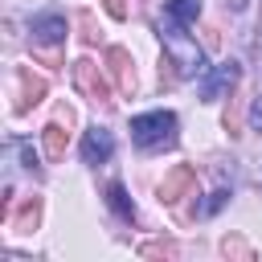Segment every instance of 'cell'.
<instances>
[{"label":"cell","mask_w":262,"mask_h":262,"mask_svg":"<svg viewBox=\"0 0 262 262\" xmlns=\"http://www.w3.org/2000/svg\"><path fill=\"white\" fill-rule=\"evenodd\" d=\"M188 25H180V20H164L160 25V41H164V53H168V66L180 74V78H201L209 66H205V49L196 45V37H188L184 33Z\"/></svg>","instance_id":"1"},{"label":"cell","mask_w":262,"mask_h":262,"mask_svg":"<svg viewBox=\"0 0 262 262\" xmlns=\"http://www.w3.org/2000/svg\"><path fill=\"white\" fill-rule=\"evenodd\" d=\"M176 115L172 111H147V115H135L131 119V139L135 147L143 151H160V147H172L176 143Z\"/></svg>","instance_id":"2"},{"label":"cell","mask_w":262,"mask_h":262,"mask_svg":"<svg viewBox=\"0 0 262 262\" xmlns=\"http://www.w3.org/2000/svg\"><path fill=\"white\" fill-rule=\"evenodd\" d=\"M237 78H242V66H237V61H221V66L205 70V74L196 78V82H201V98H205V102H217L225 90L237 86Z\"/></svg>","instance_id":"3"},{"label":"cell","mask_w":262,"mask_h":262,"mask_svg":"<svg viewBox=\"0 0 262 262\" xmlns=\"http://www.w3.org/2000/svg\"><path fill=\"white\" fill-rule=\"evenodd\" d=\"M74 86H78L86 98H94V102H106V98H111V82L98 74V66H94L90 57H78V61H74Z\"/></svg>","instance_id":"4"},{"label":"cell","mask_w":262,"mask_h":262,"mask_svg":"<svg viewBox=\"0 0 262 262\" xmlns=\"http://www.w3.org/2000/svg\"><path fill=\"white\" fill-rule=\"evenodd\" d=\"M192 188H196V172H192L188 164H180V168H172V172L164 176L160 201H164V205H176L180 196H192Z\"/></svg>","instance_id":"5"},{"label":"cell","mask_w":262,"mask_h":262,"mask_svg":"<svg viewBox=\"0 0 262 262\" xmlns=\"http://www.w3.org/2000/svg\"><path fill=\"white\" fill-rule=\"evenodd\" d=\"M29 33H33V45H49L53 49V45L66 41L70 29H66V16L61 12H45V16H33V29Z\"/></svg>","instance_id":"6"},{"label":"cell","mask_w":262,"mask_h":262,"mask_svg":"<svg viewBox=\"0 0 262 262\" xmlns=\"http://www.w3.org/2000/svg\"><path fill=\"white\" fill-rule=\"evenodd\" d=\"M111 151H115V135H111L106 127H90V131L82 135V160H86V164H106Z\"/></svg>","instance_id":"7"},{"label":"cell","mask_w":262,"mask_h":262,"mask_svg":"<svg viewBox=\"0 0 262 262\" xmlns=\"http://www.w3.org/2000/svg\"><path fill=\"white\" fill-rule=\"evenodd\" d=\"M106 70H111V78H115V90H123V94L135 90V70H131V53H127V49L111 45V49H106Z\"/></svg>","instance_id":"8"},{"label":"cell","mask_w":262,"mask_h":262,"mask_svg":"<svg viewBox=\"0 0 262 262\" xmlns=\"http://www.w3.org/2000/svg\"><path fill=\"white\" fill-rule=\"evenodd\" d=\"M41 98H45V78L33 74V70H20L16 74V115L29 111V106H37Z\"/></svg>","instance_id":"9"},{"label":"cell","mask_w":262,"mask_h":262,"mask_svg":"<svg viewBox=\"0 0 262 262\" xmlns=\"http://www.w3.org/2000/svg\"><path fill=\"white\" fill-rule=\"evenodd\" d=\"M37 217H41V201H37V196H29V201H25V205H20L16 213H8L4 221H8L12 229H20V233H29V229L37 225Z\"/></svg>","instance_id":"10"},{"label":"cell","mask_w":262,"mask_h":262,"mask_svg":"<svg viewBox=\"0 0 262 262\" xmlns=\"http://www.w3.org/2000/svg\"><path fill=\"white\" fill-rule=\"evenodd\" d=\"M41 143H45V156L49 160H61L66 156V131H61V123H49L41 131Z\"/></svg>","instance_id":"11"},{"label":"cell","mask_w":262,"mask_h":262,"mask_svg":"<svg viewBox=\"0 0 262 262\" xmlns=\"http://www.w3.org/2000/svg\"><path fill=\"white\" fill-rule=\"evenodd\" d=\"M168 16L180 25H196L201 16V0H168Z\"/></svg>","instance_id":"12"},{"label":"cell","mask_w":262,"mask_h":262,"mask_svg":"<svg viewBox=\"0 0 262 262\" xmlns=\"http://www.w3.org/2000/svg\"><path fill=\"white\" fill-rule=\"evenodd\" d=\"M106 201H111V209H115L119 217H127V221L135 217V205L127 201V192H123V184H111V188H106Z\"/></svg>","instance_id":"13"},{"label":"cell","mask_w":262,"mask_h":262,"mask_svg":"<svg viewBox=\"0 0 262 262\" xmlns=\"http://www.w3.org/2000/svg\"><path fill=\"white\" fill-rule=\"evenodd\" d=\"M102 8H106L115 20H123V16H127V0H102Z\"/></svg>","instance_id":"14"},{"label":"cell","mask_w":262,"mask_h":262,"mask_svg":"<svg viewBox=\"0 0 262 262\" xmlns=\"http://www.w3.org/2000/svg\"><path fill=\"white\" fill-rule=\"evenodd\" d=\"M250 127L254 131H262V94L254 98V106H250Z\"/></svg>","instance_id":"15"},{"label":"cell","mask_w":262,"mask_h":262,"mask_svg":"<svg viewBox=\"0 0 262 262\" xmlns=\"http://www.w3.org/2000/svg\"><path fill=\"white\" fill-rule=\"evenodd\" d=\"M143 254H176V246H168V242H156V246H143Z\"/></svg>","instance_id":"16"},{"label":"cell","mask_w":262,"mask_h":262,"mask_svg":"<svg viewBox=\"0 0 262 262\" xmlns=\"http://www.w3.org/2000/svg\"><path fill=\"white\" fill-rule=\"evenodd\" d=\"M225 254H237V258H250V250H246L242 242H229V237H225Z\"/></svg>","instance_id":"17"},{"label":"cell","mask_w":262,"mask_h":262,"mask_svg":"<svg viewBox=\"0 0 262 262\" xmlns=\"http://www.w3.org/2000/svg\"><path fill=\"white\" fill-rule=\"evenodd\" d=\"M258 180H262V172H258Z\"/></svg>","instance_id":"18"}]
</instances>
